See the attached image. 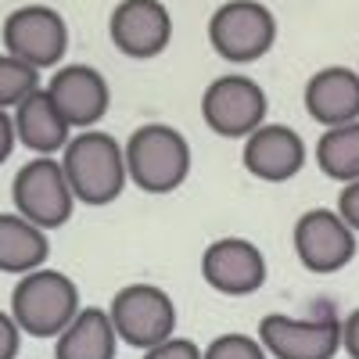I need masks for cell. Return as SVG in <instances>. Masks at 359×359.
I'll return each instance as SVG.
<instances>
[{"label":"cell","instance_id":"obj_1","mask_svg":"<svg viewBox=\"0 0 359 359\" xmlns=\"http://www.w3.org/2000/svg\"><path fill=\"white\" fill-rule=\"evenodd\" d=\"M62 169L69 176V187L83 205H111L126 191V147H118L111 133L83 130L69 140L62 151Z\"/></svg>","mask_w":359,"mask_h":359},{"label":"cell","instance_id":"obj_2","mask_svg":"<svg viewBox=\"0 0 359 359\" xmlns=\"http://www.w3.org/2000/svg\"><path fill=\"white\" fill-rule=\"evenodd\" d=\"M79 313V287L69 273H57V269L25 273L11 291V316L22 334L62 338Z\"/></svg>","mask_w":359,"mask_h":359},{"label":"cell","instance_id":"obj_3","mask_svg":"<svg viewBox=\"0 0 359 359\" xmlns=\"http://www.w3.org/2000/svg\"><path fill=\"white\" fill-rule=\"evenodd\" d=\"M126 172H130V184L140 187L144 194L176 191L191 172L187 137L165 123H147L133 130L126 140Z\"/></svg>","mask_w":359,"mask_h":359},{"label":"cell","instance_id":"obj_4","mask_svg":"<svg viewBox=\"0 0 359 359\" xmlns=\"http://www.w3.org/2000/svg\"><path fill=\"white\" fill-rule=\"evenodd\" d=\"M341 323L331 302H316L313 316L269 313L259 320V341L273 359H334L341 348Z\"/></svg>","mask_w":359,"mask_h":359},{"label":"cell","instance_id":"obj_5","mask_svg":"<svg viewBox=\"0 0 359 359\" xmlns=\"http://www.w3.org/2000/svg\"><path fill=\"white\" fill-rule=\"evenodd\" d=\"M277 40V18L259 0H226L216 15L208 18V43L233 65H248L273 47Z\"/></svg>","mask_w":359,"mask_h":359},{"label":"cell","instance_id":"obj_6","mask_svg":"<svg viewBox=\"0 0 359 359\" xmlns=\"http://www.w3.org/2000/svg\"><path fill=\"white\" fill-rule=\"evenodd\" d=\"M15 212L40 230H57L72 219V187L57 158H33L25 162L11 180Z\"/></svg>","mask_w":359,"mask_h":359},{"label":"cell","instance_id":"obj_7","mask_svg":"<svg viewBox=\"0 0 359 359\" xmlns=\"http://www.w3.org/2000/svg\"><path fill=\"white\" fill-rule=\"evenodd\" d=\"M111 327L130 348L151 352L176 331V306L158 284H130L111 298Z\"/></svg>","mask_w":359,"mask_h":359},{"label":"cell","instance_id":"obj_8","mask_svg":"<svg viewBox=\"0 0 359 359\" xmlns=\"http://www.w3.org/2000/svg\"><path fill=\"white\" fill-rule=\"evenodd\" d=\"M201 118L219 137L248 140L259 126H266V94L255 79H248L241 72L219 76L201 94Z\"/></svg>","mask_w":359,"mask_h":359},{"label":"cell","instance_id":"obj_9","mask_svg":"<svg viewBox=\"0 0 359 359\" xmlns=\"http://www.w3.org/2000/svg\"><path fill=\"white\" fill-rule=\"evenodd\" d=\"M4 47L11 57L33 65V69H54L69 50V25L54 8L25 4L4 18Z\"/></svg>","mask_w":359,"mask_h":359},{"label":"cell","instance_id":"obj_10","mask_svg":"<svg viewBox=\"0 0 359 359\" xmlns=\"http://www.w3.org/2000/svg\"><path fill=\"white\" fill-rule=\"evenodd\" d=\"M294 255L309 273H338L355 259V230L338 216V208H309L294 223Z\"/></svg>","mask_w":359,"mask_h":359},{"label":"cell","instance_id":"obj_11","mask_svg":"<svg viewBox=\"0 0 359 359\" xmlns=\"http://www.w3.org/2000/svg\"><path fill=\"white\" fill-rule=\"evenodd\" d=\"M201 277L219 294H252L266 284V259L245 237H219L201 255Z\"/></svg>","mask_w":359,"mask_h":359},{"label":"cell","instance_id":"obj_12","mask_svg":"<svg viewBox=\"0 0 359 359\" xmlns=\"http://www.w3.org/2000/svg\"><path fill=\"white\" fill-rule=\"evenodd\" d=\"M111 43L126 57H155L169 47L172 18L162 0H123L108 18Z\"/></svg>","mask_w":359,"mask_h":359},{"label":"cell","instance_id":"obj_13","mask_svg":"<svg viewBox=\"0 0 359 359\" xmlns=\"http://www.w3.org/2000/svg\"><path fill=\"white\" fill-rule=\"evenodd\" d=\"M47 94L50 101L57 104V111L65 115V123L72 130H90V126H97L104 111H108V83L97 69H90V65H65V69H57L47 83Z\"/></svg>","mask_w":359,"mask_h":359},{"label":"cell","instance_id":"obj_14","mask_svg":"<svg viewBox=\"0 0 359 359\" xmlns=\"http://www.w3.org/2000/svg\"><path fill=\"white\" fill-rule=\"evenodd\" d=\"M245 169L255 180L266 184H287L291 176L302 172L306 165V140L291 126H259L248 140H245V155H241Z\"/></svg>","mask_w":359,"mask_h":359},{"label":"cell","instance_id":"obj_15","mask_svg":"<svg viewBox=\"0 0 359 359\" xmlns=\"http://www.w3.org/2000/svg\"><path fill=\"white\" fill-rule=\"evenodd\" d=\"M302 101H306V111L327 130L359 123V72H352L345 65L320 69L306 83Z\"/></svg>","mask_w":359,"mask_h":359},{"label":"cell","instance_id":"obj_16","mask_svg":"<svg viewBox=\"0 0 359 359\" xmlns=\"http://www.w3.org/2000/svg\"><path fill=\"white\" fill-rule=\"evenodd\" d=\"M69 123L65 115L57 111V104L50 101L47 90H36L33 97H29L25 104L15 108V133H18V144H25L29 151H36L43 158L57 155L69 147Z\"/></svg>","mask_w":359,"mask_h":359},{"label":"cell","instance_id":"obj_17","mask_svg":"<svg viewBox=\"0 0 359 359\" xmlns=\"http://www.w3.org/2000/svg\"><path fill=\"white\" fill-rule=\"evenodd\" d=\"M50 255L47 230L33 226L18 212H0V273H36Z\"/></svg>","mask_w":359,"mask_h":359},{"label":"cell","instance_id":"obj_18","mask_svg":"<svg viewBox=\"0 0 359 359\" xmlns=\"http://www.w3.org/2000/svg\"><path fill=\"white\" fill-rule=\"evenodd\" d=\"M115 327L97 306L83 309L72 327L54 341V359H115Z\"/></svg>","mask_w":359,"mask_h":359},{"label":"cell","instance_id":"obj_19","mask_svg":"<svg viewBox=\"0 0 359 359\" xmlns=\"http://www.w3.org/2000/svg\"><path fill=\"white\" fill-rule=\"evenodd\" d=\"M316 165L323 176L338 184H355L359 180V123L323 130L316 140Z\"/></svg>","mask_w":359,"mask_h":359},{"label":"cell","instance_id":"obj_20","mask_svg":"<svg viewBox=\"0 0 359 359\" xmlns=\"http://www.w3.org/2000/svg\"><path fill=\"white\" fill-rule=\"evenodd\" d=\"M40 90V69L18 62L11 54H0V111L25 104Z\"/></svg>","mask_w":359,"mask_h":359},{"label":"cell","instance_id":"obj_21","mask_svg":"<svg viewBox=\"0 0 359 359\" xmlns=\"http://www.w3.org/2000/svg\"><path fill=\"white\" fill-rule=\"evenodd\" d=\"M205 359H269V352L248 334H219L205 348Z\"/></svg>","mask_w":359,"mask_h":359},{"label":"cell","instance_id":"obj_22","mask_svg":"<svg viewBox=\"0 0 359 359\" xmlns=\"http://www.w3.org/2000/svg\"><path fill=\"white\" fill-rule=\"evenodd\" d=\"M144 359H205V352L191 338H169L165 345L144 352Z\"/></svg>","mask_w":359,"mask_h":359},{"label":"cell","instance_id":"obj_23","mask_svg":"<svg viewBox=\"0 0 359 359\" xmlns=\"http://www.w3.org/2000/svg\"><path fill=\"white\" fill-rule=\"evenodd\" d=\"M22 348V327L15 323L11 313L0 309V359H18Z\"/></svg>","mask_w":359,"mask_h":359},{"label":"cell","instance_id":"obj_24","mask_svg":"<svg viewBox=\"0 0 359 359\" xmlns=\"http://www.w3.org/2000/svg\"><path fill=\"white\" fill-rule=\"evenodd\" d=\"M338 216L359 233V180L341 187V194H338Z\"/></svg>","mask_w":359,"mask_h":359},{"label":"cell","instance_id":"obj_25","mask_svg":"<svg viewBox=\"0 0 359 359\" xmlns=\"http://www.w3.org/2000/svg\"><path fill=\"white\" fill-rule=\"evenodd\" d=\"M341 348L348 352V359H359V309H352L341 323Z\"/></svg>","mask_w":359,"mask_h":359},{"label":"cell","instance_id":"obj_26","mask_svg":"<svg viewBox=\"0 0 359 359\" xmlns=\"http://www.w3.org/2000/svg\"><path fill=\"white\" fill-rule=\"evenodd\" d=\"M15 140H18V133H15V118H11L8 111H0V165L11 158Z\"/></svg>","mask_w":359,"mask_h":359}]
</instances>
